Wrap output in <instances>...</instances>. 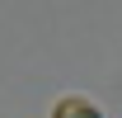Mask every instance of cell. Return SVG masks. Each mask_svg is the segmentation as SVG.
<instances>
[{"mask_svg": "<svg viewBox=\"0 0 122 118\" xmlns=\"http://www.w3.org/2000/svg\"><path fill=\"white\" fill-rule=\"evenodd\" d=\"M52 118H103V113H99L89 99H80V94H66V99L52 109Z\"/></svg>", "mask_w": 122, "mask_h": 118, "instance_id": "obj_1", "label": "cell"}]
</instances>
